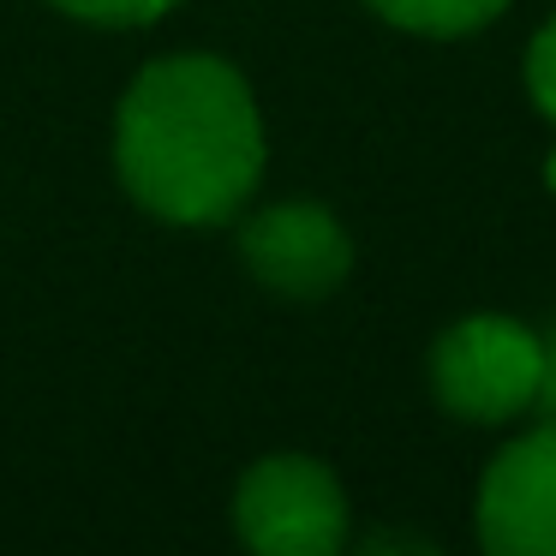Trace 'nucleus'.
<instances>
[{"label":"nucleus","instance_id":"obj_7","mask_svg":"<svg viewBox=\"0 0 556 556\" xmlns=\"http://www.w3.org/2000/svg\"><path fill=\"white\" fill-rule=\"evenodd\" d=\"M49 7L97 30H144V25H162L180 0H49Z\"/></svg>","mask_w":556,"mask_h":556},{"label":"nucleus","instance_id":"obj_4","mask_svg":"<svg viewBox=\"0 0 556 556\" xmlns=\"http://www.w3.org/2000/svg\"><path fill=\"white\" fill-rule=\"evenodd\" d=\"M240 264L257 288L281 300H324L353 276V240L336 210L312 198H281L252 216L240 210Z\"/></svg>","mask_w":556,"mask_h":556},{"label":"nucleus","instance_id":"obj_5","mask_svg":"<svg viewBox=\"0 0 556 556\" xmlns=\"http://www.w3.org/2000/svg\"><path fill=\"white\" fill-rule=\"evenodd\" d=\"M472 532L491 556H556V419L508 437L491 455Z\"/></svg>","mask_w":556,"mask_h":556},{"label":"nucleus","instance_id":"obj_9","mask_svg":"<svg viewBox=\"0 0 556 556\" xmlns=\"http://www.w3.org/2000/svg\"><path fill=\"white\" fill-rule=\"evenodd\" d=\"M544 371H539V413L544 419H556V324L544 329Z\"/></svg>","mask_w":556,"mask_h":556},{"label":"nucleus","instance_id":"obj_2","mask_svg":"<svg viewBox=\"0 0 556 556\" xmlns=\"http://www.w3.org/2000/svg\"><path fill=\"white\" fill-rule=\"evenodd\" d=\"M431 395L460 425H515L539 407L544 341L508 312H467L431 341Z\"/></svg>","mask_w":556,"mask_h":556},{"label":"nucleus","instance_id":"obj_1","mask_svg":"<svg viewBox=\"0 0 556 556\" xmlns=\"http://www.w3.org/2000/svg\"><path fill=\"white\" fill-rule=\"evenodd\" d=\"M269 162L264 114L222 54H156L114 109V174L162 228H228Z\"/></svg>","mask_w":556,"mask_h":556},{"label":"nucleus","instance_id":"obj_8","mask_svg":"<svg viewBox=\"0 0 556 556\" xmlns=\"http://www.w3.org/2000/svg\"><path fill=\"white\" fill-rule=\"evenodd\" d=\"M520 78H527V97H532V109H539L544 121L556 126V13L544 18L539 30H532V42H527V61H520Z\"/></svg>","mask_w":556,"mask_h":556},{"label":"nucleus","instance_id":"obj_3","mask_svg":"<svg viewBox=\"0 0 556 556\" xmlns=\"http://www.w3.org/2000/svg\"><path fill=\"white\" fill-rule=\"evenodd\" d=\"M233 532L257 556H336L348 544V491L317 455H264L233 484Z\"/></svg>","mask_w":556,"mask_h":556},{"label":"nucleus","instance_id":"obj_6","mask_svg":"<svg viewBox=\"0 0 556 556\" xmlns=\"http://www.w3.org/2000/svg\"><path fill=\"white\" fill-rule=\"evenodd\" d=\"M383 25L407 30V37H431V42H460L479 37L484 25L508 13V0H365Z\"/></svg>","mask_w":556,"mask_h":556},{"label":"nucleus","instance_id":"obj_10","mask_svg":"<svg viewBox=\"0 0 556 556\" xmlns=\"http://www.w3.org/2000/svg\"><path fill=\"white\" fill-rule=\"evenodd\" d=\"M544 186H551V192H556V150H551V156H544Z\"/></svg>","mask_w":556,"mask_h":556}]
</instances>
